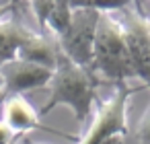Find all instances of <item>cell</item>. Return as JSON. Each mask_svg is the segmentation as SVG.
<instances>
[{"mask_svg":"<svg viewBox=\"0 0 150 144\" xmlns=\"http://www.w3.org/2000/svg\"><path fill=\"white\" fill-rule=\"evenodd\" d=\"M134 136L140 144H150V105L144 109L142 117L138 119V123L134 128Z\"/></svg>","mask_w":150,"mask_h":144,"instance_id":"obj_11","label":"cell"},{"mask_svg":"<svg viewBox=\"0 0 150 144\" xmlns=\"http://www.w3.org/2000/svg\"><path fill=\"white\" fill-rule=\"evenodd\" d=\"M2 123L21 138L41 128V115L23 95H8L2 101Z\"/></svg>","mask_w":150,"mask_h":144,"instance_id":"obj_6","label":"cell"},{"mask_svg":"<svg viewBox=\"0 0 150 144\" xmlns=\"http://www.w3.org/2000/svg\"><path fill=\"white\" fill-rule=\"evenodd\" d=\"M23 144H50V142H39V140H23Z\"/></svg>","mask_w":150,"mask_h":144,"instance_id":"obj_14","label":"cell"},{"mask_svg":"<svg viewBox=\"0 0 150 144\" xmlns=\"http://www.w3.org/2000/svg\"><path fill=\"white\" fill-rule=\"evenodd\" d=\"M138 91L127 84H117L111 97L97 107L86 132L76 144H123L127 136V103Z\"/></svg>","mask_w":150,"mask_h":144,"instance_id":"obj_3","label":"cell"},{"mask_svg":"<svg viewBox=\"0 0 150 144\" xmlns=\"http://www.w3.org/2000/svg\"><path fill=\"white\" fill-rule=\"evenodd\" d=\"M31 29L33 27H29L25 21L13 17V11L0 19V66L11 60H17Z\"/></svg>","mask_w":150,"mask_h":144,"instance_id":"obj_9","label":"cell"},{"mask_svg":"<svg viewBox=\"0 0 150 144\" xmlns=\"http://www.w3.org/2000/svg\"><path fill=\"white\" fill-rule=\"evenodd\" d=\"M15 144H19V142H15Z\"/></svg>","mask_w":150,"mask_h":144,"instance_id":"obj_15","label":"cell"},{"mask_svg":"<svg viewBox=\"0 0 150 144\" xmlns=\"http://www.w3.org/2000/svg\"><path fill=\"white\" fill-rule=\"evenodd\" d=\"M101 19V4H72V17L66 33L58 39L62 54L78 66L91 68L97 27Z\"/></svg>","mask_w":150,"mask_h":144,"instance_id":"obj_4","label":"cell"},{"mask_svg":"<svg viewBox=\"0 0 150 144\" xmlns=\"http://www.w3.org/2000/svg\"><path fill=\"white\" fill-rule=\"evenodd\" d=\"M117 17L121 19L127 35L132 41L140 43L142 48H146L150 52V17L142 11L140 4H129V2H121L115 9Z\"/></svg>","mask_w":150,"mask_h":144,"instance_id":"obj_10","label":"cell"},{"mask_svg":"<svg viewBox=\"0 0 150 144\" xmlns=\"http://www.w3.org/2000/svg\"><path fill=\"white\" fill-rule=\"evenodd\" d=\"M29 13L37 21L41 31L60 39L70 25L72 2H31Z\"/></svg>","mask_w":150,"mask_h":144,"instance_id":"obj_8","label":"cell"},{"mask_svg":"<svg viewBox=\"0 0 150 144\" xmlns=\"http://www.w3.org/2000/svg\"><path fill=\"white\" fill-rule=\"evenodd\" d=\"M54 70L27 62V60H11L6 64L0 66V78L4 82V91L6 97L8 95H23L27 91L33 89H41L47 87L52 80Z\"/></svg>","mask_w":150,"mask_h":144,"instance_id":"obj_5","label":"cell"},{"mask_svg":"<svg viewBox=\"0 0 150 144\" xmlns=\"http://www.w3.org/2000/svg\"><path fill=\"white\" fill-rule=\"evenodd\" d=\"M101 80L91 68L78 66L76 62L68 60L64 54H60L58 64L54 68L52 80H50V97L39 109V115H47L60 105H66L72 109L76 121H84L91 117L95 101H97V84Z\"/></svg>","mask_w":150,"mask_h":144,"instance_id":"obj_2","label":"cell"},{"mask_svg":"<svg viewBox=\"0 0 150 144\" xmlns=\"http://www.w3.org/2000/svg\"><path fill=\"white\" fill-rule=\"evenodd\" d=\"M11 11H13V4H11V2H2V4H0V19L6 17Z\"/></svg>","mask_w":150,"mask_h":144,"instance_id":"obj_12","label":"cell"},{"mask_svg":"<svg viewBox=\"0 0 150 144\" xmlns=\"http://www.w3.org/2000/svg\"><path fill=\"white\" fill-rule=\"evenodd\" d=\"M60 54H62L60 41L54 35H50L41 29H31V33L27 35V39H25V43H23L17 58L54 70L56 64H58Z\"/></svg>","mask_w":150,"mask_h":144,"instance_id":"obj_7","label":"cell"},{"mask_svg":"<svg viewBox=\"0 0 150 144\" xmlns=\"http://www.w3.org/2000/svg\"><path fill=\"white\" fill-rule=\"evenodd\" d=\"M6 99V91H4V82H2V78H0V103H2Z\"/></svg>","mask_w":150,"mask_h":144,"instance_id":"obj_13","label":"cell"},{"mask_svg":"<svg viewBox=\"0 0 150 144\" xmlns=\"http://www.w3.org/2000/svg\"><path fill=\"white\" fill-rule=\"evenodd\" d=\"M119 4L101 6V19L97 27L91 70L97 74L99 80L125 84L129 78H136V72H134L127 31L115 13Z\"/></svg>","mask_w":150,"mask_h":144,"instance_id":"obj_1","label":"cell"}]
</instances>
